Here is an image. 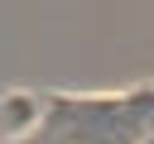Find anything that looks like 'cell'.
Here are the masks:
<instances>
[{"mask_svg":"<svg viewBox=\"0 0 154 144\" xmlns=\"http://www.w3.org/2000/svg\"><path fill=\"white\" fill-rule=\"evenodd\" d=\"M140 144H154V130H149V134H140Z\"/></svg>","mask_w":154,"mask_h":144,"instance_id":"obj_2","label":"cell"},{"mask_svg":"<svg viewBox=\"0 0 154 144\" xmlns=\"http://www.w3.org/2000/svg\"><path fill=\"white\" fill-rule=\"evenodd\" d=\"M43 106L48 101L38 91H5L0 96V144H29L48 120Z\"/></svg>","mask_w":154,"mask_h":144,"instance_id":"obj_1","label":"cell"}]
</instances>
